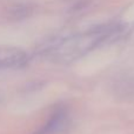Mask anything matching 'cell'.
I'll return each mask as SVG.
<instances>
[{"instance_id": "2", "label": "cell", "mask_w": 134, "mask_h": 134, "mask_svg": "<svg viewBox=\"0 0 134 134\" xmlns=\"http://www.w3.org/2000/svg\"><path fill=\"white\" fill-rule=\"evenodd\" d=\"M65 113L63 111H58L47 120L45 125H42L39 130L33 134H58L65 126Z\"/></svg>"}, {"instance_id": "1", "label": "cell", "mask_w": 134, "mask_h": 134, "mask_svg": "<svg viewBox=\"0 0 134 134\" xmlns=\"http://www.w3.org/2000/svg\"><path fill=\"white\" fill-rule=\"evenodd\" d=\"M27 63V54L20 48L0 46V71L24 67Z\"/></svg>"}]
</instances>
